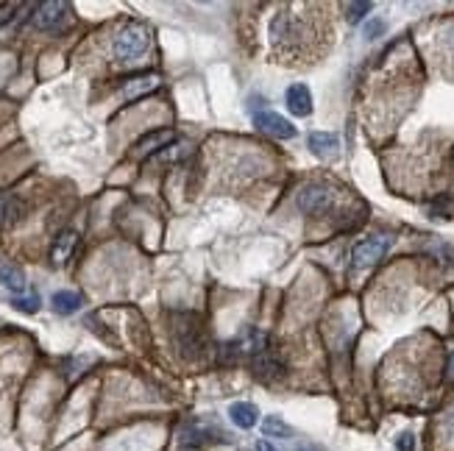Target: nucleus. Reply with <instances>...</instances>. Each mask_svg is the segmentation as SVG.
I'll use <instances>...</instances> for the list:
<instances>
[{
    "label": "nucleus",
    "instance_id": "1",
    "mask_svg": "<svg viewBox=\"0 0 454 451\" xmlns=\"http://www.w3.org/2000/svg\"><path fill=\"white\" fill-rule=\"evenodd\" d=\"M323 31L313 25L310 14H293V11H279L271 23V42L276 62L301 67L307 64L304 59H315L320 50Z\"/></svg>",
    "mask_w": 454,
    "mask_h": 451
},
{
    "label": "nucleus",
    "instance_id": "2",
    "mask_svg": "<svg viewBox=\"0 0 454 451\" xmlns=\"http://www.w3.org/2000/svg\"><path fill=\"white\" fill-rule=\"evenodd\" d=\"M151 50V28L145 23H129L120 28V34L115 37L112 53L120 64H136L142 62V56Z\"/></svg>",
    "mask_w": 454,
    "mask_h": 451
},
{
    "label": "nucleus",
    "instance_id": "3",
    "mask_svg": "<svg viewBox=\"0 0 454 451\" xmlns=\"http://www.w3.org/2000/svg\"><path fill=\"white\" fill-rule=\"evenodd\" d=\"M173 340H176V348L182 351L184 357H198L204 354V334H201V326L195 323V317L179 312L173 317Z\"/></svg>",
    "mask_w": 454,
    "mask_h": 451
},
{
    "label": "nucleus",
    "instance_id": "4",
    "mask_svg": "<svg viewBox=\"0 0 454 451\" xmlns=\"http://www.w3.org/2000/svg\"><path fill=\"white\" fill-rule=\"evenodd\" d=\"M298 209L304 215H323L334 206V189L323 181H310L298 189V198H296Z\"/></svg>",
    "mask_w": 454,
    "mask_h": 451
},
{
    "label": "nucleus",
    "instance_id": "5",
    "mask_svg": "<svg viewBox=\"0 0 454 451\" xmlns=\"http://www.w3.org/2000/svg\"><path fill=\"white\" fill-rule=\"evenodd\" d=\"M390 245H393L390 234H376V237H368L363 242H357L354 251H351V271H365V268L376 265L388 254Z\"/></svg>",
    "mask_w": 454,
    "mask_h": 451
},
{
    "label": "nucleus",
    "instance_id": "6",
    "mask_svg": "<svg viewBox=\"0 0 454 451\" xmlns=\"http://www.w3.org/2000/svg\"><path fill=\"white\" fill-rule=\"evenodd\" d=\"M67 11H70V6H67V3H59V0L40 3L37 11H34V17H31V23H34V28H40V31H59V28L67 23Z\"/></svg>",
    "mask_w": 454,
    "mask_h": 451
},
{
    "label": "nucleus",
    "instance_id": "7",
    "mask_svg": "<svg viewBox=\"0 0 454 451\" xmlns=\"http://www.w3.org/2000/svg\"><path fill=\"white\" fill-rule=\"evenodd\" d=\"M254 123H257V129H260L262 134L276 136V139H293V136H296V126H293L287 117L271 112V109L257 112V115H254Z\"/></svg>",
    "mask_w": 454,
    "mask_h": 451
},
{
    "label": "nucleus",
    "instance_id": "8",
    "mask_svg": "<svg viewBox=\"0 0 454 451\" xmlns=\"http://www.w3.org/2000/svg\"><path fill=\"white\" fill-rule=\"evenodd\" d=\"M284 103H287L290 115H296V117H310L313 115V92H310L307 84H293L284 95Z\"/></svg>",
    "mask_w": 454,
    "mask_h": 451
},
{
    "label": "nucleus",
    "instance_id": "9",
    "mask_svg": "<svg viewBox=\"0 0 454 451\" xmlns=\"http://www.w3.org/2000/svg\"><path fill=\"white\" fill-rule=\"evenodd\" d=\"M307 142H310V151L326 162L337 159V153H340V136L332 134V131H315V134H310Z\"/></svg>",
    "mask_w": 454,
    "mask_h": 451
},
{
    "label": "nucleus",
    "instance_id": "10",
    "mask_svg": "<svg viewBox=\"0 0 454 451\" xmlns=\"http://www.w3.org/2000/svg\"><path fill=\"white\" fill-rule=\"evenodd\" d=\"M0 284L14 293V295H23L28 290V281H25V273L23 268H17L14 262H0Z\"/></svg>",
    "mask_w": 454,
    "mask_h": 451
},
{
    "label": "nucleus",
    "instance_id": "11",
    "mask_svg": "<svg viewBox=\"0 0 454 451\" xmlns=\"http://www.w3.org/2000/svg\"><path fill=\"white\" fill-rule=\"evenodd\" d=\"M76 242H78V234H76V231H62V234L56 237L53 248H50V262H53L56 268H59V265H64V262L70 259V254H73Z\"/></svg>",
    "mask_w": 454,
    "mask_h": 451
},
{
    "label": "nucleus",
    "instance_id": "12",
    "mask_svg": "<svg viewBox=\"0 0 454 451\" xmlns=\"http://www.w3.org/2000/svg\"><path fill=\"white\" fill-rule=\"evenodd\" d=\"M50 304H53V312H56V315H73V312L81 310L84 298H81L78 293H73V290H59V293H53Z\"/></svg>",
    "mask_w": 454,
    "mask_h": 451
},
{
    "label": "nucleus",
    "instance_id": "13",
    "mask_svg": "<svg viewBox=\"0 0 454 451\" xmlns=\"http://www.w3.org/2000/svg\"><path fill=\"white\" fill-rule=\"evenodd\" d=\"M228 415H231L234 426H240V429H254V426H257V421H260L257 406L248 404V402H237V404H231L228 406Z\"/></svg>",
    "mask_w": 454,
    "mask_h": 451
},
{
    "label": "nucleus",
    "instance_id": "14",
    "mask_svg": "<svg viewBox=\"0 0 454 451\" xmlns=\"http://www.w3.org/2000/svg\"><path fill=\"white\" fill-rule=\"evenodd\" d=\"M254 373H257V379H262V382H273V379H279L281 373H284V368H281V362L271 357L268 351H262V354H257V360H254Z\"/></svg>",
    "mask_w": 454,
    "mask_h": 451
},
{
    "label": "nucleus",
    "instance_id": "15",
    "mask_svg": "<svg viewBox=\"0 0 454 451\" xmlns=\"http://www.w3.org/2000/svg\"><path fill=\"white\" fill-rule=\"evenodd\" d=\"M156 87H159L156 76H136V78H129V81H126V87H123V98H126V100H134V98H139V95L153 92Z\"/></svg>",
    "mask_w": 454,
    "mask_h": 451
},
{
    "label": "nucleus",
    "instance_id": "16",
    "mask_svg": "<svg viewBox=\"0 0 454 451\" xmlns=\"http://www.w3.org/2000/svg\"><path fill=\"white\" fill-rule=\"evenodd\" d=\"M170 139H173V131H168V129H162V131H151V134L142 136V139L136 142V153H139V156H148V153H153V151L165 148Z\"/></svg>",
    "mask_w": 454,
    "mask_h": 451
},
{
    "label": "nucleus",
    "instance_id": "17",
    "mask_svg": "<svg viewBox=\"0 0 454 451\" xmlns=\"http://www.w3.org/2000/svg\"><path fill=\"white\" fill-rule=\"evenodd\" d=\"M262 432H265V438H293V429L279 415H268L262 421Z\"/></svg>",
    "mask_w": 454,
    "mask_h": 451
},
{
    "label": "nucleus",
    "instance_id": "18",
    "mask_svg": "<svg viewBox=\"0 0 454 451\" xmlns=\"http://www.w3.org/2000/svg\"><path fill=\"white\" fill-rule=\"evenodd\" d=\"M40 293H28V295H14L11 298V307L14 310H20V312H25V315H34V312H40Z\"/></svg>",
    "mask_w": 454,
    "mask_h": 451
},
{
    "label": "nucleus",
    "instance_id": "19",
    "mask_svg": "<svg viewBox=\"0 0 454 451\" xmlns=\"http://www.w3.org/2000/svg\"><path fill=\"white\" fill-rule=\"evenodd\" d=\"M441 45H443V50H446V70L454 76V23H449L446 28H443V40H441Z\"/></svg>",
    "mask_w": 454,
    "mask_h": 451
},
{
    "label": "nucleus",
    "instance_id": "20",
    "mask_svg": "<svg viewBox=\"0 0 454 451\" xmlns=\"http://www.w3.org/2000/svg\"><path fill=\"white\" fill-rule=\"evenodd\" d=\"M371 8H373V6H371V3H365V0L363 3H349V6H346V17H349V23H360Z\"/></svg>",
    "mask_w": 454,
    "mask_h": 451
},
{
    "label": "nucleus",
    "instance_id": "21",
    "mask_svg": "<svg viewBox=\"0 0 454 451\" xmlns=\"http://www.w3.org/2000/svg\"><path fill=\"white\" fill-rule=\"evenodd\" d=\"M441 435H443V440H449L454 443V404L443 412V418H441Z\"/></svg>",
    "mask_w": 454,
    "mask_h": 451
},
{
    "label": "nucleus",
    "instance_id": "22",
    "mask_svg": "<svg viewBox=\"0 0 454 451\" xmlns=\"http://www.w3.org/2000/svg\"><path fill=\"white\" fill-rule=\"evenodd\" d=\"M382 31H385V23H382V20H373V23L365 25V40H376Z\"/></svg>",
    "mask_w": 454,
    "mask_h": 451
},
{
    "label": "nucleus",
    "instance_id": "23",
    "mask_svg": "<svg viewBox=\"0 0 454 451\" xmlns=\"http://www.w3.org/2000/svg\"><path fill=\"white\" fill-rule=\"evenodd\" d=\"M396 449L399 451H415V438H412L409 432H404V435L396 440Z\"/></svg>",
    "mask_w": 454,
    "mask_h": 451
},
{
    "label": "nucleus",
    "instance_id": "24",
    "mask_svg": "<svg viewBox=\"0 0 454 451\" xmlns=\"http://www.w3.org/2000/svg\"><path fill=\"white\" fill-rule=\"evenodd\" d=\"M11 11H14L11 6H3V8H0V25H3L6 20H11Z\"/></svg>",
    "mask_w": 454,
    "mask_h": 451
},
{
    "label": "nucleus",
    "instance_id": "25",
    "mask_svg": "<svg viewBox=\"0 0 454 451\" xmlns=\"http://www.w3.org/2000/svg\"><path fill=\"white\" fill-rule=\"evenodd\" d=\"M257 451H279V449H276L273 443H268V440H260V443H257Z\"/></svg>",
    "mask_w": 454,
    "mask_h": 451
},
{
    "label": "nucleus",
    "instance_id": "26",
    "mask_svg": "<svg viewBox=\"0 0 454 451\" xmlns=\"http://www.w3.org/2000/svg\"><path fill=\"white\" fill-rule=\"evenodd\" d=\"M449 379H454V354H452V360H449Z\"/></svg>",
    "mask_w": 454,
    "mask_h": 451
},
{
    "label": "nucleus",
    "instance_id": "27",
    "mask_svg": "<svg viewBox=\"0 0 454 451\" xmlns=\"http://www.w3.org/2000/svg\"><path fill=\"white\" fill-rule=\"evenodd\" d=\"M187 451H195V449H187Z\"/></svg>",
    "mask_w": 454,
    "mask_h": 451
}]
</instances>
